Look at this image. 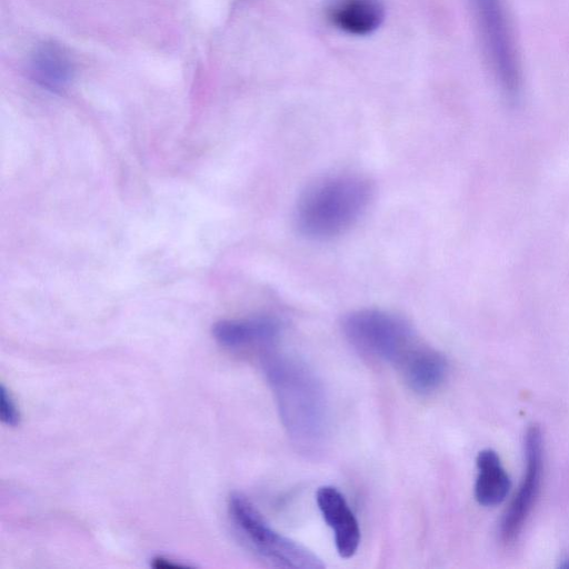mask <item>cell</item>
<instances>
[{
    "label": "cell",
    "mask_w": 569,
    "mask_h": 569,
    "mask_svg": "<svg viewBox=\"0 0 569 569\" xmlns=\"http://www.w3.org/2000/svg\"><path fill=\"white\" fill-rule=\"evenodd\" d=\"M342 331L361 353L397 367L419 343L407 320L376 308L349 312L342 320Z\"/></svg>",
    "instance_id": "4"
},
{
    "label": "cell",
    "mask_w": 569,
    "mask_h": 569,
    "mask_svg": "<svg viewBox=\"0 0 569 569\" xmlns=\"http://www.w3.org/2000/svg\"><path fill=\"white\" fill-rule=\"evenodd\" d=\"M316 500L325 521L333 532L339 556L351 558L360 543V528L345 496L332 486H322L317 490Z\"/></svg>",
    "instance_id": "7"
},
{
    "label": "cell",
    "mask_w": 569,
    "mask_h": 569,
    "mask_svg": "<svg viewBox=\"0 0 569 569\" xmlns=\"http://www.w3.org/2000/svg\"><path fill=\"white\" fill-rule=\"evenodd\" d=\"M406 385L415 392L426 395L445 381L448 366L437 350L418 343L397 367Z\"/></svg>",
    "instance_id": "9"
},
{
    "label": "cell",
    "mask_w": 569,
    "mask_h": 569,
    "mask_svg": "<svg viewBox=\"0 0 569 569\" xmlns=\"http://www.w3.org/2000/svg\"><path fill=\"white\" fill-rule=\"evenodd\" d=\"M0 418L9 427H16L20 422V411L17 403L3 385L0 387Z\"/></svg>",
    "instance_id": "13"
},
{
    "label": "cell",
    "mask_w": 569,
    "mask_h": 569,
    "mask_svg": "<svg viewBox=\"0 0 569 569\" xmlns=\"http://www.w3.org/2000/svg\"><path fill=\"white\" fill-rule=\"evenodd\" d=\"M31 72L41 86L57 90L71 79L72 66L60 47L46 43L33 53Z\"/></svg>",
    "instance_id": "12"
},
{
    "label": "cell",
    "mask_w": 569,
    "mask_h": 569,
    "mask_svg": "<svg viewBox=\"0 0 569 569\" xmlns=\"http://www.w3.org/2000/svg\"><path fill=\"white\" fill-rule=\"evenodd\" d=\"M372 197L373 184L361 173L326 174L310 182L299 194L293 209V226L306 239H333L362 217Z\"/></svg>",
    "instance_id": "1"
},
{
    "label": "cell",
    "mask_w": 569,
    "mask_h": 569,
    "mask_svg": "<svg viewBox=\"0 0 569 569\" xmlns=\"http://www.w3.org/2000/svg\"><path fill=\"white\" fill-rule=\"evenodd\" d=\"M151 567L153 568H186L188 567V565H183V563H180V562H177L172 559H168V558H164L162 556H158V557H154L151 561Z\"/></svg>",
    "instance_id": "14"
},
{
    "label": "cell",
    "mask_w": 569,
    "mask_h": 569,
    "mask_svg": "<svg viewBox=\"0 0 569 569\" xmlns=\"http://www.w3.org/2000/svg\"><path fill=\"white\" fill-rule=\"evenodd\" d=\"M281 330L278 319L257 316L247 319H223L212 326L214 340L223 348L241 350L273 343Z\"/></svg>",
    "instance_id": "8"
},
{
    "label": "cell",
    "mask_w": 569,
    "mask_h": 569,
    "mask_svg": "<svg viewBox=\"0 0 569 569\" xmlns=\"http://www.w3.org/2000/svg\"><path fill=\"white\" fill-rule=\"evenodd\" d=\"M478 477L475 485L477 501L486 507L502 502L511 487L510 478L503 469L499 456L485 449L477 457Z\"/></svg>",
    "instance_id": "11"
},
{
    "label": "cell",
    "mask_w": 569,
    "mask_h": 569,
    "mask_svg": "<svg viewBox=\"0 0 569 569\" xmlns=\"http://www.w3.org/2000/svg\"><path fill=\"white\" fill-rule=\"evenodd\" d=\"M525 447L526 471L500 526L505 543H511L518 538L539 492L542 473V435L539 427L531 426L527 430Z\"/></svg>",
    "instance_id": "6"
},
{
    "label": "cell",
    "mask_w": 569,
    "mask_h": 569,
    "mask_svg": "<svg viewBox=\"0 0 569 569\" xmlns=\"http://www.w3.org/2000/svg\"><path fill=\"white\" fill-rule=\"evenodd\" d=\"M383 17L381 0H331L328 6L331 23L350 34L365 36L373 32Z\"/></svg>",
    "instance_id": "10"
},
{
    "label": "cell",
    "mask_w": 569,
    "mask_h": 569,
    "mask_svg": "<svg viewBox=\"0 0 569 569\" xmlns=\"http://www.w3.org/2000/svg\"><path fill=\"white\" fill-rule=\"evenodd\" d=\"M279 415L291 440L305 451H315L328 433L329 411L325 389L303 362L274 356L264 363Z\"/></svg>",
    "instance_id": "2"
},
{
    "label": "cell",
    "mask_w": 569,
    "mask_h": 569,
    "mask_svg": "<svg viewBox=\"0 0 569 569\" xmlns=\"http://www.w3.org/2000/svg\"><path fill=\"white\" fill-rule=\"evenodd\" d=\"M229 515L237 530L261 558L274 567L322 569L326 565L312 551L280 535L264 520L243 495L234 492L228 502Z\"/></svg>",
    "instance_id": "5"
},
{
    "label": "cell",
    "mask_w": 569,
    "mask_h": 569,
    "mask_svg": "<svg viewBox=\"0 0 569 569\" xmlns=\"http://www.w3.org/2000/svg\"><path fill=\"white\" fill-rule=\"evenodd\" d=\"M481 48L500 90L516 100L521 90V62L506 0H468Z\"/></svg>",
    "instance_id": "3"
}]
</instances>
